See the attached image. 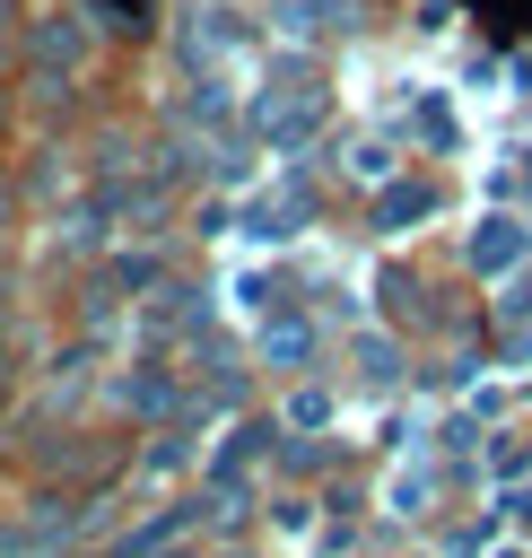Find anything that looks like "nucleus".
Instances as JSON below:
<instances>
[{
	"label": "nucleus",
	"mask_w": 532,
	"mask_h": 558,
	"mask_svg": "<svg viewBox=\"0 0 532 558\" xmlns=\"http://www.w3.org/2000/svg\"><path fill=\"white\" fill-rule=\"evenodd\" d=\"M96 52H105V26H96L87 0H35L26 9V61L17 70H70V78H87Z\"/></svg>",
	"instance_id": "obj_1"
},
{
	"label": "nucleus",
	"mask_w": 532,
	"mask_h": 558,
	"mask_svg": "<svg viewBox=\"0 0 532 558\" xmlns=\"http://www.w3.org/2000/svg\"><path fill=\"white\" fill-rule=\"evenodd\" d=\"M70 506H78L70 488H35V497L0 506V558H61V549H78V514Z\"/></svg>",
	"instance_id": "obj_2"
},
{
	"label": "nucleus",
	"mask_w": 532,
	"mask_h": 558,
	"mask_svg": "<svg viewBox=\"0 0 532 558\" xmlns=\"http://www.w3.org/2000/svg\"><path fill=\"white\" fill-rule=\"evenodd\" d=\"M532 262V227L515 218V209H488L480 227H471V244H462V270L471 279H506V270H523Z\"/></svg>",
	"instance_id": "obj_3"
},
{
	"label": "nucleus",
	"mask_w": 532,
	"mask_h": 558,
	"mask_svg": "<svg viewBox=\"0 0 532 558\" xmlns=\"http://www.w3.org/2000/svg\"><path fill=\"white\" fill-rule=\"evenodd\" d=\"M253 357H262L270 375H314V357H323V331H314V314H305V305H279V314L262 323Z\"/></svg>",
	"instance_id": "obj_4"
},
{
	"label": "nucleus",
	"mask_w": 532,
	"mask_h": 558,
	"mask_svg": "<svg viewBox=\"0 0 532 558\" xmlns=\"http://www.w3.org/2000/svg\"><path fill=\"white\" fill-rule=\"evenodd\" d=\"M105 392H113V410H131V418H174V410H183V384H174L166 366H148V357H140L131 375H113Z\"/></svg>",
	"instance_id": "obj_5"
},
{
	"label": "nucleus",
	"mask_w": 532,
	"mask_h": 558,
	"mask_svg": "<svg viewBox=\"0 0 532 558\" xmlns=\"http://www.w3.org/2000/svg\"><path fill=\"white\" fill-rule=\"evenodd\" d=\"M26 209H35V192H26V166H17V148H0V244L26 227Z\"/></svg>",
	"instance_id": "obj_6"
},
{
	"label": "nucleus",
	"mask_w": 532,
	"mask_h": 558,
	"mask_svg": "<svg viewBox=\"0 0 532 558\" xmlns=\"http://www.w3.org/2000/svg\"><path fill=\"white\" fill-rule=\"evenodd\" d=\"M410 209H436V183H392V192H384V201H375V209H366V218H375V227H384V235H392V227H401V218H410Z\"/></svg>",
	"instance_id": "obj_7"
},
{
	"label": "nucleus",
	"mask_w": 532,
	"mask_h": 558,
	"mask_svg": "<svg viewBox=\"0 0 532 558\" xmlns=\"http://www.w3.org/2000/svg\"><path fill=\"white\" fill-rule=\"evenodd\" d=\"M26 9L35 0H0V78H17V61H26Z\"/></svg>",
	"instance_id": "obj_8"
},
{
	"label": "nucleus",
	"mask_w": 532,
	"mask_h": 558,
	"mask_svg": "<svg viewBox=\"0 0 532 558\" xmlns=\"http://www.w3.org/2000/svg\"><path fill=\"white\" fill-rule=\"evenodd\" d=\"M349 357H366V366H358L366 384H392V375H401V366H392V357H401V349H392V331H366V340H358Z\"/></svg>",
	"instance_id": "obj_9"
},
{
	"label": "nucleus",
	"mask_w": 532,
	"mask_h": 558,
	"mask_svg": "<svg viewBox=\"0 0 532 558\" xmlns=\"http://www.w3.org/2000/svg\"><path fill=\"white\" fill-rule=\"evenodd\" d=\"M61 558H96V549H61Z\"/></svg>",
	"instance_id": "obj_10"
}]
</instances>
